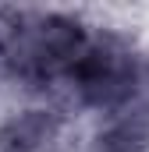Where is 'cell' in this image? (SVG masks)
<instances>
[{
  "label": "cell",
  "instance_id": "6da1fadb",
  "mask_svg": "<svg viewBox=\"0 0 149 152\" xmlns=\"http://www.w3.org/2000/svg\"><path fill=\"white\" fill-rule=\"evenodd\" d=\"M89 32L53 11H0V78L21 81L29 88L71 78Z\"/></svg>",
  "mask_w": 149,
  "mask_h": 152
},
{
  "label": "cell",
  "instance_id": "7a4b0ae2",
  "mask_svg": "<svg viewBox=\"0 0 149 152\" xmlns=\"http://www.w3.org/2000/svg\"><path fill=\"white\" fill-rule=\"evenodd\" d=\"M71 81L89 106L117 110L121 103H128L139 92L142 64L124 39L103 32V36H89V46H85L78 67L71 71Z\"/></svg>",
  "mask_w": 149,
  "mask_h": 152
},
{
  "label": "cell",
  "instance_id": "3957f363",
  "mask_svg": "<svg viewBox=\"0 0 149 152\" xmlns=\"http://www.w3.org/2000/svg\"><path fill=\"white\" fill-rule=\"evenodd\" d=\"M60 120L50 110H25L0 127V152H53Z\"/></svg>",
  "mask_w": 149,
  "mask_h": 152
}]
</instances>
